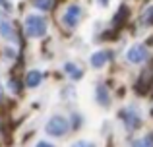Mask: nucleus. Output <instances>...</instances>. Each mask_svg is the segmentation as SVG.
<instances>
[{
  "instance_id": "11",
  "label": "nucleus",
  "mask_w": 153,
  "mask_h": 147,
  "mask_svg": "<svg viewBox=\"0 0 153 147\" xmlns=\"http://www.w3.org/2000/svg\"><path fill=\"white\" fill-rule=\"evenodd\" d=\"M0 35H2L4 39H12L14 37V27H12V23L10 21H0Z\"/></svg>"
},
{
  "instance_id": "16",
  "label": "nucleus",
  "mask_w": 153,
  "mask_h": 147,
  "mask_svg": "<svg viewBox=\"0 0 153 147\" xmlns=\"http://www.w3.org/2000/svg\"><path fill=\"white\" fill-rule=\"evenodd\" d=\"M8 85H10L12 91H19V83L16 81V79H10V83H8Z\"/></svg>"
},
{
  "instance_id": "3",
  "label": "nucleus",
  "mask_w": 153,
  "mask_h": 147,
  "mask_svg": "<svg viewBox=\"0 0 153 147\" xmlns=\"http://www.w3.org/2000/svg\"><path fill=\"white\" fill-rule=\"evenodd\" d=\"M126 58H128L130 64H142V62H146L149 58V52H147V49L143 45H134V47L128 49Z\"/></svg>"
},
{
  "instance_id": "19",
  "label": "nucleus",
  "mask_w": 153,
  "mask_h": 147,
  "mask_svg": "<svg viewBox=\"0 0 153 147\" xmlns=\"http://www.w3.org/2000/svg\"><path fill=\"white\" fill-rule=\"evenodd\" d=\"M99 4H101V6H108V2H111V0H97Z\"/></svg>"
},
{
  "instance_id": "1",
  "label": "nucleus",
  "mask_w": 153,
  "mask_h": 147,
  "mask_svg": "<svg viewBox=\"0 0 153 147\" xmlns=\"http://www.w3.org/2000/svg\"><path fill=\"white\" fill-rule=\"evenodd\" d=\"M47 33V19L43 16L29 14L25 18V35L29 39H39Z\"/></svg>"
},
{
  "instance_id": "10",
  "label": "nucleus",
  "mask_w": 153,
  "mask_h": 147,
  "mask_svg": "<svg viewBox=\"0 0 153 147\" xmlns=\"http://www.w3.org/2000/svg\"><path fill=\"white\" fill-rule=\"evenodd\" d=\"M64 72H66L68 75H70L72 79H82V75H83L82 68H79V66H76L74 62H68V64L64 66Z\"/></svg>"
},
{
  "instance_id": "17",
  "label": "nucleus",
  "mask_w": 153,
  "mask_h": 147,
  "mask_svg": "<svg viewBox=\"0 0 153 147\" xmlns=\"http://www.w3.org/2000/svg\"><path fill=\"white\" fill-rule=\"evenodd\" d=\"M0 6H2L4 10H10V2H8V0H0Z\"/></svg>"
},
{
  "instance_id": "14",
  "label": "nucleus",
  "mask_w": 153,
  "mask_h": 147,
  "mask_svg": "<svg viewBox=\"0 0 153 147\" xmlns=\"http://www.w3.org/2000/svg\"><path fill=\"white\" fill-rule=\"evenodd\" d=\"M142 19H143V21H146V23H149V25L153 23V6H151V8H147V10L143 12Z\"/></svg>"
},
{
  "instance_id": "9",
  "label": "nucleus",
  "mask_w": 153,
  "mask_h": 147,
  "mask_svg": "<svg viewBox=\"0 0 153 147\" xmlns=\"http://www.w3.org/2000/svg\"><path fill=\"white\" fill-rule=\"evenodd\" d=\"M43 79V74L39 72V70H31V72H27L25 75V85L27 87H37L39 83H41Z\"/></svg>"
},
{
  "instance_id": "13",
  "label": "nucleus",
  "mask_w": 153,
  "mask_h": 147,
  "mask_svg": "<svg viewBox=\"0 0 153 147\" xmlns=\"http://www.w3.org/2000/svg\"><path fill=\"white\" fill-rule=\"evenodd\" d=\"M132 147H153V137H142V140H136Z\"/></svg>"
},
{
  "instance_id": "18",
  "label": "nucleus",
  "mask_w": 153,
  "mask_h": 147,
  "mask_svg": "<svg viewBox=\"0 0 153 147\" xmlns=\"http://www.w3.org/2000/svg\"><path fill=\"white\" fill-rule=\"evenodd\" d=\"M37 147H54V145H51L49 141H39V143H37Z\"/></svg>"
},
{
  "instance_id": "6",
  "label": "nucleus",
  "mask_w": 153,
  "mask_h": 147,
  "mask_svg": "<svg viewBox=\"0 0 153 147\" xmlns=\"http://www.w3.org/2000/svg\"><path fill=\"white\" fill-rule=\"evenodd\" d=\"M151 85H153V68H147V70H143V72H142V75H140L138 83H136V91L146 93Z\"/></svg>"
},
{
  "instance_id": "21",
  "label": "nucleus",
  "mask_w": 153,
  "mask_h": 147,
  "mask_svg": "<svg viewBox=\"0 0 153 147\" xmlns=\"http://www.w3.org/2000/svg\"><path fill=\"white\" fill-rule=\"evenodd\" d=\"M151 114H153V109H151Z\"/></svg>"
},
{
  "instance_id": "7",
  "label": "nucleus",
  "mask_w": 153,
  "mask_h": 147,
  "mask_svg": "<svg viewBox=\"0 0 153 147\" xmlns=\"http://www.w3.org/2000/svg\"><path fill=\"white\" fill-rule=\"evenodd\" d=\"M108 56H111V52H107V50H97V52H93L91 54V66H93V68H103L108 62Z\"/></svg>"
},
{
  "instance_id": "12",
  "label": "nucleus",
  "mask_w": 153,
  "mask_h": 147,
  "mask_svg": "<svg viewBox=\"0 0 153 147\" xmlns=\"http://www.w3.org/2000/svg\"><path fill=\"white\" fill-rule=\"evenodd\" d=\"M35 8H39V10H51L52 8V0H33Z\"/></svg>"
},
{
  "instance_id": "2",
  "label": "nucleus",
  "mask_w": 153,
  "mask_h": 147,
  "mask_svg": "<svg viewBox=\"0 0 153 147\" xmlns=\"http://www.w3.org/2000/svg\"><path fill=\"white\" fill-rule=\"evenodd\" d=\"M68 130H70V124H68V120L62 118V116H52L45 126V132L49 134V136H54V137L64 136Z\"/></svg>"
},
{
  "instance_id": "20",
  "label": "nucleus",
  "mask_w": 153,
  "mask_h": 147,
  "mask_svg": "<svg viewBox=\"0 0 153 147\" xmlns=\"http://www.w3.org/2000/svg\"><path fill=\"white\" fill-rule=\"evenodd\" d=\"M0 99H2V87H0Z\"/></svg>"
},
{
  "instance_id": "4",
  "label": "nucleus",
  "mask_w": 153,
  "mask_h": 147,
  "mask_svg": "<svg viewBox=\"0 0 153 147\" xmlns=\"http://www.w3.org/2000/svg\"><path fill=\"white\" fill-rule=\"evenodd\" d=\"M79 19H82V8H79L78 4H72L62 16V21H64V25H66L68 29L76 27L79 23Z\"/></svg>"
},
{
  "instance_id": "15",
  "label": "nucleus",
  "mask_w": 153,
  "mask_h": 147,
  "mask_svg": "<svg viewBox=\"0 0 153 147\" xmlns=\"http://www.w3.org/2000/svg\"><path fill=\"white\" fill-rule=\"evenodd\" d=\"M72 147H97V145H95L93 143V141H76V143H72Z\"/></svg>"
},
{
  "instance_id": "8",
  "label": "nucleus",
  "mask_w": 153,
  "mask_h": 147,
  "mask_svg": "<svg viewBox=\"0 0 153 147\" xmlns=\"http://www.w3.org/2000/svg\"><path fill=\"white\" fill-rule=\"evenodd\" d=\"M95 99H97V103L101 106H107L108 103H111V97H108V91L105 85H97V89H95Z\"/></svg>"
},
{
  "instance_id": "5",
  "label": "nucleus",
  "mask_w": 153,
  "mask_h": 147,
  "mask_svg": "<svg viewBox=\"0 0 153 147\" xmlns=\"http://www.w3.org/2000/svg\"><path fill=\"white\" fill-rule=\"evenodd\" d=\"M120 118H122L124 126H126L128 130H136V128H140V124H142L140 114L136 112L134 109H124V110H120Z\"/></svg>"
}]
</instances>
